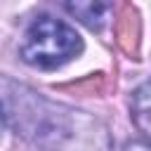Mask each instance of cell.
Listing matches in <instances>:
<instances>
[{
	"mask_svg": "<svg viewBox=\"0 0 151 151\" xmlns=\"http://www.w3.org/2000/svg\"><path fill=\"white\" fill-rule=\"evenodd\" d=\"M83 40L80 35L64 21L54 17H38L21 45V59L38 68H57L80 54Z\"/></svg>",
	"mask_w": 151,
	"mask_h": 151,
	"instance_id": "obj_1",
	"label": "cell"
},
{
	"mask_svg": "<svg viewBox=\"0 0 151 151\" xmlns=\"http://www.w3.org/2000/svg\"><path fill=\"white\" fill-rule=\"evenodd\" d=\"M66 9L87 28L99 31L111 17L113 0H66Z\"/></svg>",
	"mask_w": 151,
	"mask_h": 151,
	"instance_id": "obj_2",
	"label": "cell"
},
{
	"mask_svg": "<svg viewBox=\"0 0 151 151\" xmlns=\"http://www.w3.org/2000/svg\"><path fill=\"white\" fill-rule=\"evenodd\" d=\"M139 31H142V26H139L137 12L132 7H125L116 19V42L130 57H137V52H139Z\"/></svg>",
	"mask_w": 151,
	"mask_h": 151,
	"instance_id": "obj_3",
	"label": "cell"
},
{
	"mask_svg": "<svg viewBox=\"0 0 151 151\" xmlns=\"http://www.w3.org/2000/svg\"><path fill=\"white\" fill-rule=\"evenodd\" d=\"M130 111H132V120L137 125V130L151 139V80L142 83L130 101Z\"/></svg>",
	"mask_w": 151,
	"mask_h": 151,
	"instance_id": "obj_4",
	"label": "cell"
},
{
	"mask_svg": "<svg viewBox=\"0 0 151 151\" xmlns=\"http://www.w3.org/2000/svg\"><path fill=\"white\" fill-rule=\"evenodd\" d=\"M125 151H151V146H144V144H130Z\"/></svg>",
	"mask_w": 151,
	"mask_h": 151,
	"instance_id": "obj_5",
	"label": "cell"
}]
</instances>
